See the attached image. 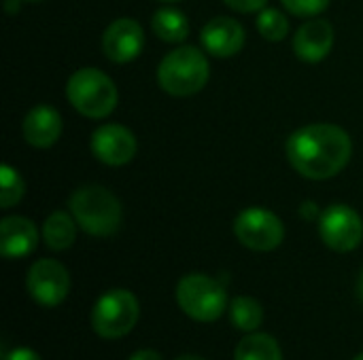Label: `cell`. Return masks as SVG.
Returning <instances> with one entry per match:
<instances>
[{
  "label": "cell",
  "mask_w": 363,
  "mask_h": 360,
  "mask_svg": "<svg viewBox=\"0 0 363 360\" xmlns=\"http://www.w3.org/2000/svg\"><path fill=\"white\" fill-rule=\"evenodd\" d=\"M23 2H40V0H23Z\"/></svg>",
  "instance_id": "30"
},
{
  "label": "cell",
  "mask_w": 363,
  "mask_h": 360,
  "mask_svg": "<svg viewBox=\"0 0 363 360\" xmlns=\"http://www.w3.org/2000/svg\"><path fill=\"white\" fill-rule=\"evenodd\" d=\"M257 30L266 40L279 42L289 34V21L279 8H262L257 17Z\"/></svg>",
  "instance_id": "20"
},
{
  "label": "cell",
  "mask_w": 363,
  "mask_h": 360,
  "mask_svg": "<svg viewBox=\"0 0 363 360\" xmlns=\"http://www.w3.org/2000/svg\"><path fill=\"white\" fill-rule=\"evenodd\" d=\"M177 303L196 323H215L228 308L225 286L204 274L183 276L177 284Z\"/></svg>",
  "instance_id": "5"
},
{
  "label": "cell",
  "mask_w": 363,
  "mask_h": 360,
  "mask_svg": "<svg viewBox=\"0 0 363 360\" xmlns=\"http://www.w3.org/2000/svg\"><path fill=\"white\" fill-rule=\"evenodd\" d=\"M157 81L170 95H194L208 83V59L198 47H179L160 62Z\"/></svg>",
  "instance_id": "3"
},
{
  "label": "cell",
  "mask_w": 363,
  "mask_h": 360,
  "mask_svg": "<svg viewBox=\"0 0 363 360\" xmlns=\"http://www.w3.org/2000/svg\"><path fill=\"white\" fill-rule=\"evenodd\" d=\"M234 360H283V352L272 335L253 331L238 342Z\"/></svg>",
  "instance_id": "17"
},
{
  "label": "cell",
  "mask_w": 363,
  "mask_h": 360,
  "mask_svg": "<svg viewBox=\"0 0 363 360\" xmlns=\"http://www.w3.org/2000/svg\"><path fill=\"white\" fill-rule=\"evenodd\" d=\"M177 360H204V359H200V356H194V354H185V356H179Z\"/></svg>",
  "instance_id": "28"
},
{
  "label": "cell",
  "mask_w": 363,
  "mask_h": 360,
  "mask_svg": "<svg viewBox=\"0 0 363 360\" xmlns=\"http://www.w3.org/2000/svg\"><path fill=\"white\" fill-rule=\"evenodd\" d=\"M136 151V136L119 123H106L91 136V153L106 166H125L134 159Z\"/></svg>",
  "instance_id": "10"
},
{
  "label": "cell",
  "mask_w": 363,
  "mask_h": 360,
  "mask_svg": "<svg viewBox=\"0 0 363 360\" xmlns=\"http://www.w3.org/2000/svg\"><path fill=\"white\" fill-rule=\"evenodd\" d=\"M230 320L242 333H253L264 323V308L257 299L240 295L230 301Z\"/></svg>",
  "instance_id": "19"
},
{
  "label": "cell",
  "mask_w": 363,
  "mask_h": 360,
  "mask_svg": "<svg viewBox=\"0 0 363 360\" xmlns=\"http://www.w3.org/2000/svg\"><path fill=\"white\" fill-rule=\"evenodd\" d=\"M234 236L251 250L270 252L283 244L285 225L266 208H247L234 219Z\"/></svg>",
  "instance_id": "7"
},
{
  "label": "cell",
  "mask_w": 363,
  "mask_h": 360,
  "mask_svg": "<svg viewBox=\"0 0 363 360\" xmlns=\"http://www.w3.org/2000/svg\"><path fill=\"white\" fill-rule=\"evenodd\" d=\"M62 136V117L53 106L38 104L23 119V138L30 146L49 149Z\"/></svg>",
  "instance_id": "15"
},
{
  "label": "cell",
  "mask_w": 363,
  "mask_h": 360,
  "mask_svg": "<svg viewBox=\"0 0 363 360\" xmlns=\"http://www.w3.org/2000/svg\"><path fill=\"white\" fill-rule=\"evenodd\" d=\"M43 240L47 244V248L62 252L66 248H70L77 240V221L72 214L68 212H53L45 219L43 223Z\"/></svg>",
  "instance_id": "16"
},
{
  "label": "cell",
  "mask_w": 363,
  "mask_h": 360,
  "mask_svg": "<svg viewBox=\"0 0 363 360\" xmlns=\"http://www.w3.org/2000/svg\"><path fill=\"white\" fill-rule=\"evenodd\" d=\"M200 40L211 55L232 57L245 45V28L232 17H215L202 28Z\"/></svg>",
  "instance_id": "13"
},
{
  "label": "cell",
  "mask_w": 363,
  "mask_h": 360,
  "mask_svg": "<svg viewBox=\"0 0 363 360\" xmlns=\"http://www.w3.org/2000/svg\"><path fill=\"white\" fill-rule=\"evenodd\" d=\"M300 214L302 216H306V219H311V221H319V216H321V210L317 208V204L315 202H304L302 204V208H300Z\"/></svg>",
  "instance_id": "25"
},
{
  "label": "cell",
  "mask_w": 363,
  "mask_h": 360,
  "mask_svg": "<svg viewBox=\"0 0 363 360\" xmlns=\"http://www.w3.org/2000/svg\"><path fill=\"white\" fill-rule=\"evenodd\" d=\"M355 291H357V297H359V301L363 303V269L359 272V278H357V286H355Z\"/></svg>",
  "instance_id": "27"
},
{
  "label": "cell",
  "mask_w": 363,
  "mask_h": 360,
  "mask_svg": "<svg viewBox=\"0 0 363 360\" xmlns=\"http://www.w3.org/2000/svg\"><path fill=\"white\" fill-rule=\"evenodd\" d=\"M285 153L298 174L311 180H328L347 168L353 142L338 125L313 123L287 138Z\"/></svg>",
  "instance_id": "1"
},
{
  "label": "cell",
  "mask_w": 363,
  "mask_h": 360,
  "mask_svg": "<svg viewBox=\"0 0 363 360\" xmlns=\"http://www.w3.org/2000/svg\"><path fill=\"white\" fill-rule=\"evenodd\" d=\"M319 236L336 252H351L363 240L362 216L347 204H332L319 216Z\"/></svg>",
  "instance_id": "8"
},
{
  "label": "cell",
  "mask_w": 363,
  "mask_h": 360,
  "mask_svg": "<svg viewBox=\"0 0 363 360\" xmlns=\"http://www.w3.org/2000/svg\"><path fill=\"white\" fill-rule=\"evenodd\" d=\"M334 47V28L325 19H308L294 36V51L302 62L317 64L330 55Z\"/></svg>",
  "instance_id": "12"
},
{
  "label": "cell",
  "mask_w": 363,
  "mask_h": 360,
  "mask_svg": "<svg viewBox=\"0 0 363 360\" xmlns=\"http://www.w3.org/2000/svg\"><path fill=\"white\" fill-rule=\"evenodd\" d=\"M26 289L38 306L55 308L70 293V274L55 259H38L28 269Z\"/></svg>",
  "instance_id": "9"
},
{
  "label": "cell",
  "mask_w": 363,
  "mask_h": 360,
  "mask_svg": "<svg viewBox=\"0 0 363 360\" xmlns=\"http://www.w3.org/2000/svg\"><path fill=\"white\" fill-rule=\"evenodd\" d=\"M151 28L155 36L164 42H183L189 34V23L187 17L172 6H164L153 13L151 17Z\"/></svg>",
  "instance_id": "18"
},
{
  "label": "cell",
  "mask_w": 363,
  "mask_h": 360,
  "mask_svg": "<svg viewBox=\"0 0 363 360\" xmlns=\"http://www.w3.org/2000/svg\"><path fill=\"white\" fill-rule=\"evenodd\" d=\"M230 8L238 11V13H255L266 8L268 0H223Z\"/></svg>",
  "instance_id": "23"
},
{
  "label": "cell",
  "mask_w": 363,
  "mask_h": 360,
  "mask_svg": "<svg viewBox=\"0 0 363 360\" xmlns=\"http://www.w3.org/2000/svg\"><path fill=\"white\" fill-rule=\"evenodd\" d=\"M160 2H177V0H160Z\"/></svg>",
  "instance_id": "31"
},
{
  "label": "cell",
  "mask_w": 363,
  "mask_h": 360,
  "mask_svg": "<svg viewBox=\"0 0 363 360\" xmlns=\"http://www.w3.org/2000/svg\"><path fill=\"white\" fill-rule=\"evenodd\" d=\"M353 360H363V352H362V354H357V356H355Z\"/></svg>",
  "instance_id": "29"
},
{
  "label": "cell",
  "mask_w": 363,
  "mask_h": 360,
  "mask_svg": "<svg viewBox=\"0 0 363 360\" xmlns=\"http://www.w3.org/2000/svg\"><path fill=\"white\" fill-rule=\"evenodd\" d=\"M283 6L298 17H317L330 6V0H281Z\"/></svg>",
  "instance_id": "22"
},
{
  "label": "cell",
  "mask_w": 363,
  "mask_h": 360,
  "mask_svg": "<svg viewBox=\"0 0 363 360\" xmlns=\"http://www.w3.org/2000/svg\"><path fill=\"white\" fill-rule=\"evenodd\" d=\"M66 98L77 112L89 119L108 117L119 100L111 76L98 68H81L66 83Z\"/></svg>",
  "instance_id": "4"
},
{
  "label": "cell",
  "mask_w": 363,
  "mask_h": 360,
  "mask_svg": "<svg viewBox=\"0 0 363 360\" xmlns=\"http://www.w3.org/2000/svg\"><path fill=\"white\" fill-rule=\"evenodd\" d=\"M128 360H164V359H162V354H160V352L145 348V350H138V352H134V354H132V356H130Z\"/></svg>",
  "instance_id": "26"
},
{
  "label": "cell",
  "mask_w": 363,
  "mask_h": 360,
  "mask_svg": "<svg viewBox=\"0 0 363 360\" xmlns=\"http://www.w3.org/2000/svg\"><path fill=\"white\" fill-rule=\"evenodd\" d=\"M140 318V306L134 293L113 289L98 297L91 310V329L102 339H119L132 333Z\"/></svg>",
  "instance_id": "6"
},
{
  "label": "cell",
  "mask_w": 363,
  "mask_h": 360,
  "mask_svg": "<svg viewBox=\"0 0 363 360\" xmlns=\"http://www.w3.org/2000/svg\"><path fill=\"white\" fill-rule=\"evenodd\" d=\"M38 244L36 225L26 216H6L0 223V252L6 259L28 257Z\"/></svg>",
  "instance_id": "14"
},
{
  "label": "cell",
  "mask_w": 363,
  "mask_h": 360,
  "mask_svg": "<svg viewBox=\"0 0 363 360\" xmlns=\"http://www.w3.org/2000/svg\"><path fill=\"white\" fill-rule=\"evenodd\" d=\"M145 47L143 25L132 17L115 19L102 34V51L115 64H128L140 55Z\"/></svg>",
  "instance_id": "11"
},
{
  "label": "cell",
  "mask_w": 363,
  "mask_h": 360,
  "mask_svg": "<svg viewBox=\"0 0 363 360\" xmlns=\"http://www.w3.org/2000/svg\"><path fill=\"white\" fill-rule=\"evenodd\" d=\"M0 182H2V189H0V208H13L26 193V185H23V178L19 176V172L11 166H2L0 168Z\"/></svg>",
  "instance_id": "21"
},
{
  "label": "cell",
  "mask_w": 363,
  "mask_h": 360,
  "mask_svg": "<svg viewBox=\"0 0 363 360\" xmlns=\"http://www.w3.org/2000/svg\"><path fill=\"white\" fill-rule=\"evenodd\" d=\"M68 208L77 225L94 238L115 236L121 227V204L108 189L100 185L79 187L70 195Z\"/></svg>",
  "instance_id": "2"
},
{
  "label": "cell",
  "mask_w": 363,
  "mask_h": 360,
  "mask_svg": "<svg viewBox=\"0 0 363 360\" xmlns=\"http://www.w3.org/2000/svg\"><path fill=\"white\" fill-rule=\"evenodd\" d=\"M2 360H43L32 348H26V346H19V348H13V350H4L2 352Z\"/></svg>",
  "instance_id": "24"
}]
</instances>
